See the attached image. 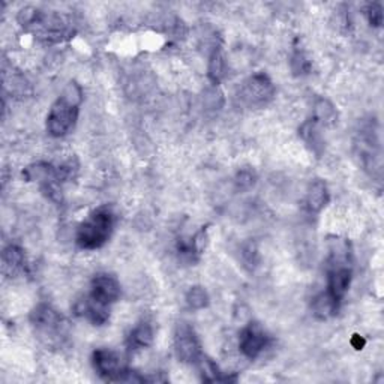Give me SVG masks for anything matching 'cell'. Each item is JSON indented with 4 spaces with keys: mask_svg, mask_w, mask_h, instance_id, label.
<instances>
[{
    "mask_svg": "<svg viewBox=\"0 0 384 384\" xmlns=\"http://www.w3.org/2000/svg\"><path fill=\"white\" fill-rule=\"evenodd\" d=\"M81 89L75 83L68 84L65 93L58 98L47 116V131L51 137H65L74 129L79 119Z\"/></svg>",
    "mask_w": 384,
    "mask_h": 384,
    "instance_id": "cell-1",
    "label": "cell"
},
{
    "mask_svg": "<svg viewBox=\"0 0 384 384\" xmlns=\"http://www.w3.org/2000/svg\"><path fill=\"white\" fill-rule=\"evenodd\" d=\"M114 228V215L108 207H101L89 215L77 228L75 242L81 249H100L107 244Z\"/></svg>",
    "mask_w": 384,
    "mask_h": 384,
    "instance_id": "cell-2",
    "label": "cell"
},
{
    "mask_svg": "<svg viewBox=\"0 0 384 384\" xmlns=\"http://www.w3.org/2000/svg\"><path fill=\"white\" fill-rule=\"evenodd\" d=\"M92 365L96 374L105 381H146L145 377H138L137 372L128 369L122 359L113 350L98 348L92 355Z\"/></svg>",
    "mask_w": 384,
    "mask_h": 384,
    "instance_id": "cell-3",
    "label": "cell"
},
{
    "mask_svg": "<svg viewBox=\"0 0 384 384\" xmlns=\"http://www.w3.org/2000/svg\"><path fill=\"white\" fill-rule=\"evenodd\" d=\"M355 149L365 170H369L371 173L374 170H381V146L374 122H368L360 126L356 134Z\"/></svg>",
    "mask_w": 384,
    "mask_h": 384,
    "instance_id": "cell-4",
    "label": "cell"
},
{
    "mask_svg": "<svg viewBox=\"0 0 384 384\" xmlns=\"http://www.w3.org/2000/svg\"><path fill=\"white\" fill-rule=\"evenodd\" d=\"M275 96V86L266 74H256L240 89V100L249 107H265Z\"/></svg>",
    "mask_w": 384,
    "mask_h": 384,
    "instance_id": "cell-5",
    "label": "cell"
},
{
    "mask_svg": "<svg viewBox=\"0 0 384 384\" xmlns=\"http://www.w3.org/2000/svg\"><path fill=\"white\" fill-rule=\"evenodd\" d=\"M174 348L179 360L185 364H197L203 356L200 339L188 323H179L176 327Z\"/></svg>",
    "mask_w": 384,
    "mask_h": 384,
    "instance_id": "cell-6",
    "label": "cell"
},
{
    "mask_svg": "<svg viewBox=\"0 0 384 384\" xmlns=\"http://www.w3.org/2000/svg\"><path fill=\"white\" fill-rule=\"evenodd\" d=\"M30 322L34 327L41 333L50 339H59L63 332V318L62 315L51 308L47 303H39L37 308L30 312Z\"/></svg>",
    "mask_w": 384,
    "mask_h": 384,
    "instance_id": "cell-7",
    "label": "cell"
},
{
    "mask_svg": "<svg viewBox=\"0 0 384 384\" xmlns=\"http://www.w3.org/2000/svg\"><path fill=\"white\" fill-rule=\"evenodd\" d=\"M269 344V336L257 323H249L240 332L239 347L248 359H257Z\"/></svg>",
    "mask_w": 384,
    "mask_h": 384,
    "instance_id": "cell-8",
    "label": "cell"
},
{
    "mask_svg": "<svg viewBox=\"0 0 384 384\" xmlns=\"http://www.w3.org/2000/svg\"><path fill=\"white\" fill-rule=\"evenodd\" d=\"M345 261H331V270H329L327 277V293L336 299L339 303L344 299L347 294L351 279H353V270L348 266Z\"/></svg>",
    "mask_w": 384,
    "mask_h": 384,
    "instance_id": "cell-9",
    "label": "cell"
},
{
    "mask_svg": "<svg viewBox=\"0 0 384 384\" xmlns=\"http://www.w3.org/2000/svg\"><path fill=\"white\" fill-rule=\"evenodd\" d=\"M91 298L105 306L113 305L120 298V284L108 273H100L92 279L91 284Z\"/></svg>",
    "mask_w": 384,
    "mask_h": 384,
    "instance_id": "cell-10",
    "label": "cell"
},
{
    "mask_svg": "<svg viewBox=\"0 0 384 384\" xmlns=\"http://www.w3.org/2000/svg\"><path fill=\"white\" fill-rule=\"evenodd\" d=\"M110 306H105L100 302L93 300L89 294L79 299L74 305V311L77 315L86 318L93 326H102L108 322L110 318Z\"/></svg>",
    "mask_w": 384,
    "mask_h": 384,
    "instance_id": "cell-11",
    "label": "cell"
},
{
    "mask_svg": "<svg viewBox=\"0 0 384 384\" xmlns=\"http://www.w3.org/2000/svg\"><path fill=\"white\" fill-rule=\"evenodd\" d=\"M329 200H331V194H329L327 185L320 179L314 180L310 185L308 192H306V199H305L306 211H308L310 213L322 212L327 206Z\"/></svg>",
    "mask_w": 384,
    "mask_h": 384,
    "instance_id": "cell-12",
    "label": "cell"
},
{
    "mask_svg": "<svg viewBox=\"0 0 384 384\" xmlns=\"http://www.w3.org/2000/svg\"><path fill=\"white\" fill-rule=\"evenodd\" d=\"M153 343V329L149 322L138 323L126 338V347L129 351H138L150 347Z\"/></svg>",
    "mask_w": 384,
    "mask_h": 384,
    "instance_id": "cell-13",
    "label": "cell"
},
{
    "mask_svg": "<svg viewBox=\"0 0 384 384\" xmlns=\"http://www.w3.org/2000/svg\"><path fill=\"white\" fill-rule=\"evenodd\" d=\"M299 135L305 141V145L308 146L315 155L320 157L324 149V140L320 131V125H318L314 119L306 120V122L300 126Z\"/></svg>",
    "mask_w": 384,
    "mask_h": 384,
    "instance_id": "cell-14",
    "label": "cell"
},
{
    "mask_svg": "<svg viewBox=\"0 0 384 384\" xmlns=\"http://www.w3.org/2000/svg\"><path fill=\"white\" fill-rule=\"evenodd\" d=\"M338 308H339V302L333 299L327 291L318 294L312 300V314L315 318H318V320L322 322L329 320V318L336 315Z\"/></svg>",
    "mask_w": 384,
    "mask_h": 384,
    "instance_id": "cell-15",
    "label": "cell"
},
{
    "mask_svg": "<svg viewBox=\"0 0 384 384\" xmlns=\"http://www.w3.org/2000/svg\"><path fill=\"white\" fill-rule=\"evenodd\" d=\"M312 119L320 126H332L338 120V112L331 101L326 100V98H320L314 105Z\"/></svg>",
    "mask_w": 384,
    "mask_h": 384,
    "instance_id": "cell-16",
    "label": "cell"
},
{
    "mask_svg": "<svg viewBox=\"0 0 384 384\" xmlns=\"http://www.w3.org/2000/svg\"><path fill=\"white\" fill-rule=\"evenodd\" d=\"M207 75L213 84H219L224 79L225 75V58H224V51L221 47H215L211 59H209V67H207Z\"/></svg>",
    "mask_w": 384,
    "mask_h": 384,
    "instance_id": "cell-17",
    "label": "cell"
},
{
    "mask_svg": "<svg viewBox=\"0 0 384 384\" xmlns=\"http://www.w3.org/2000/svg\"><path fill=\"white\" fill-rule=\"evenodd\" d=\"M199 368H200V374H201V378L203 381L206 383H215V381H236V378H230V377H224L223 372L219 371L218 365L215 364V362L212 359H209L207 356H201L199 359Z\"/></svg>",
    "mask_w": 384,
    "mask_h": 384,
    "instance_id": "cell-18",
    "label": "cell"
},
{
    "mask_svg": "<svg viewBox=\"0 0 384 384\" xmlns=\"http://www.w3.org/2000/svg\"><path fill=\"white\" fill-rule=\"evenodd\" d=\"M2 260H4L5 270L9 269L11 272H17L25 266V252L17 245H9L4 251Z\"/></svg>",
    "mask_w": 384,
    "mask_h": 384,
    "instance_id": "cell-19",
    "label": "cell"
},
{
    "mask_svg": "<svg viewBox=\"0 0 384 384\" xmlns=\"http://www.w3.org/2000/svg\"><path fill=\"white\" fill-rule=\"evenodd\" d=\"M209 294L207 291L200 287V285H195V287H191L186 293V303H188L192 310H204L209 306Z\"/></svg>",
    "mask_w": 384,
    "mask_h": 384,
    "instance_id": "cell-20",
    "label": "cell"
},
{
    "mask_svg": "<svg viewBox=\"0 0 384 384\" xmlns=\"http://www.w3.org/2000/svg\"><path fill=\"white\" fill-rule=\"evenodd\" d=\"M257 182V174L251 168H240L234 178V186L237 191H249Z\"/></svg>",
    "mask_w": 384,
    "mask_h": 384,
    "instance_id": "cell-21",
    "label": "cell"
},
{
    "mask_svg": "<svg viewBox=\"0 0 384 384\" xmlns=\"http://www.w3.org/2000/svg\"><path fill=\"white\" fill-rule=\"evenodd\" d=\"M291 69L296 75L308 74L311 69V62L305 56V53L299 48H296L293 58H291Z\"/></svg>",
    "mask_w": 384,
    "mask_h": 384,
    "instance_id": "cell-22",
    "label": "cell"
},
{
    "mask_svg": "<svg viewBox=\"0 0 384 384\" xmlns=\"http://www.w3.org/2000/svg\"><path fill=\"white\" fill-rule=\"evenodd\" d=\"M368 23L374 27H380L383 25V6L380 4H369L365 9Z\"/></svg>",
    "mask_w": 384,
    "mask_h": 384,
    "instance_id": "cell-23",
    "label": "cell"
},
{
    "mask_svg": "<svg viewBox=\"0 0 384 384\" xmlns=\"http://www.w3.org/2000/svg\"><path fill=\"white\" fill-rule=\"evenodd\" d=\"M242 258H244V263L245 266L254 269L257 265H258V249L256 246V244H246L242 249Z\"/></svg>",
    "mask_w": 384,
    "mask_h": 384,
    "instance_id": "cell-24",
    "label": "cell"
},
{
    "mask_svg": "<svg viewBox=\"0 0 384 384\" xmlns=\"http://www.w3.org/2000/svg\"><path fill=\"white\" fill-rule=\"evenodd\" d=\"M351 344L355 345L356 350H362V348H364V345H365V339L360 338L359 335H355V338L351 339Z\"/></svg>",
    "mask_w": 384,
    "mask_h": 384,
    "instance_id": "cell-25",
    "label": "cell"
}]
</instances>
